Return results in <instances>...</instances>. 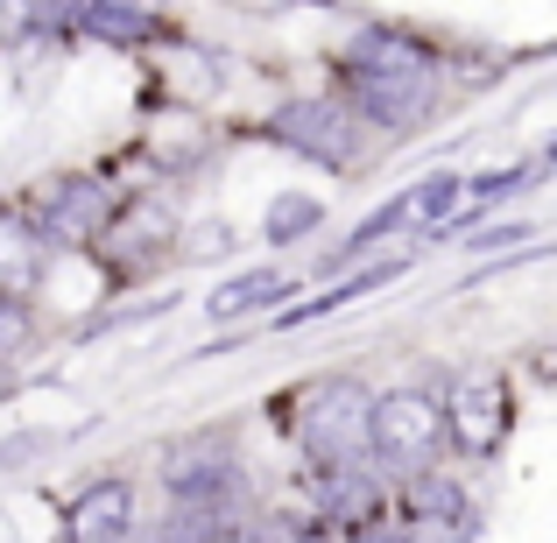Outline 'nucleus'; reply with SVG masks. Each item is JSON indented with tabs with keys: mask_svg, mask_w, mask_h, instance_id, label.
I'll return each instance as SVG.
<instances>
[{
	"mask_svg": "<svg viewBox=\"0 0 557 543\" xmlns=\"http://www.w3.org/2000/svg\"><path fill=\"white\" fill-rule=\"evenodd\" d=\"M437 409H445V445H459L466 459H494L516 431V395H508L502 367H466Z\"/></svg>",
	"mask_w": 557,
	"mask_h": 543,
	"instance_id": "4",
	"label": "nucleus"
},
{
	"mask_svg": "<svg viewBox=\"0 0 557 543\" xmlns=\"http://www.w3.org/2000/svg\"><path fill=\"white\" fill-rule=\"evenodd\" d=\"M325 488H318V508H325V522H360L381 508V480L368 466H339V473H318Z\"/></svg>",
	"mask_w": 557,
	"mask_h": 543,
	"instance_id": "13",
	"label": "nucleus"
},
{
	"mask_svg": "<svg viewBox=\"0 0 557 543\" xmlns=\"http://www.w3.org/2000/svg\"><path fill=\"white\" fill-rule=\"evenodd\" d=\"M437 452H445V409L423 388H388L368 403V466L417 473V466H437Z\"/></svg>",
	"mask_w": 557,
	"mask_h": 543,
	"instance_id": "3",
	"label": "nucleus"
},
{
	"mask_svg": "<svg viewBox=\"0 0 557 543\" xmlns=\"http://www.w3.org/2000/svg\"><path fill=\"white\" fill-rule=\"evenodd\" d=\"M57 8H64V0H0V50H8L14 36H28V28H42Z\"/></svg>",
	"mask_w": 557,
	"mask_h": 543,
	"instance_id": "18",
	"label": "nucleus"
},
{
	"mask_svg": "<svg viewBox=\"0 0 557 543\" xmlns=\"http://www.w3.org/2000/svg\"><path fill=\"white\" fill-rule=\"evenodd\" d=\"M388 275H403V261H395V255H388V261H368V269H354V275H346L339 289H325V297L297 304V311H289V325H311V318H325V311H346V304H360L368 289H381Z\"/></svg>",
	"mask_w": 557,
	"mask_h": 543,
	"instance_id": "15",
	"label": "nucleus"
},
{
	"mask_svg": "<svg viewBox=\"0 0 557 543\" xmlns=\"http://www.w3.org/2000/svg\"><path fill=\"white\" fill-rule=\"evenodd\" d=\"M466 198V177H451V170H437V177H423L417 190H409V219L417 226H437L445 233V219H451V205Z\"/></svg>",
	"mask_w": 557,
	"mask_h": 543,
	"instance_id": "16",
	"label": "nucleus"
},
{
	"mask_svg": "<svg viewBox=\"0 0 557 543\" xmlns=\"http://www.w3.org/2000/svg\"><path fill=\"white\" fill-rule=\"evenodd\" d=\"M36 283H42V233H36V219L0 205V297L22 304Z\"/></svg>",
	"mask_w": 557,
	"mask_h": 543,
	"instance_id": "10",
	"label": "nucleus"
},
{
	"mask_svg": "<svg viewBox=\"0 0 557 543\" xmlns=\"http://www.w3.org/2000/svg\"><path fill=\"white\" fill-rule=\"evenodd\" d=\"M346 543H417V536H409V522H403V516H388V508H374V516L346 522Z\"/></svg>",
	"mask_w": 557,
	"mask_h": 543,
	"instance_id": "19",
	"label": "nucleus"
},
{
	"mask_svg": "<svg viewBox=\"0 0 557 543\" xmlns=\"http://www.w3.org/2000/svg\"><path fill=\"white\" fill-rule=\"evenodd\" d=\"M318 219H325V205L304 198V190H289V198L269 205V240L289 247V240H304V233H318Z\"/></svg>",
	"mask_w": 557,
	"mask_h": 543,
	"instance_id": "17",
	"label": "nucleus"
},
{
	"mask_svg": "<svg viewBox=\"0 0 557 543\" xmlns=\"http://www.w3.org/2000/svg\"><path fill=\"white\" fill-rule=\"evenodd\" d=\"M403 508H409V530L417 522H431V530H445V522H473V502L459 494V480H445L437 466H417L409 473V488H403Z\"/></svg>",
	"mask_w": 557,
	"mask_h": 543,
	"instance_id": "12",
	"label": "nucleus"
},
{
	"mask_svg": "<svg viewBox=\"0 0 557 543\" xmlns=\"http://www.w3.org/2000/svg\"><path fill=\"white\" fill-rule=\"evenodd\" d=\"M261 135L275 141V149L304 156V163H325V170H346L360 156V121L339 107V99H283V107L269 113V127Z\"/></svg>",
	"mask_w": 557,
	"mask_h": 543,
	"instance_id": "5",
	"label": "nucleus"
},
{
	"mask_svg": "<svg viewBox=\"0 0 557 543\" xmlns=\"http://www.w3.org/2000/svg\"><path fill=\"white\" fill-rule=\"evenodd\" d=\"M107 247H113V261H127V269H141V261L156 255V247H170V212H156V198H135L121 219L107 212Z\"/></svg>",
	"mask_w": 557,
	"mask_h": 543,
	"instance_id": "11",
	"label": "nucleus"
},
{
	"mask_svg": "<svg viewBox=\"0 0 557 543\" xmlns=\"http://www.w3.org/2000/svg\"><path fill=\"white\" fill-rule=\"evenodd\" d=\"M368 403L374 388L354 374H332L304 395V417H297V445L318 473H339V466H368Z\"/></svg>",
	"mask_w": 557,
	"mask_h": 543,
	"instance_id": "2",
	"label": "nucleus"
},
{
	"mask_svg": "<svg viewBox=\"0 0 557 543\" xmlns=\"http://www.w3.org/2000/svg\"><path fill=\"white\" fill-rule=\"evenodd\" d=\"M283 297H289V283L275 269H247V275H233V283H219L212 297H205V311H212L219 325H233V318L261 311V304H283Z\"/></svg>",
	"mask_w": 557,
	"mask_h": 543,
	"instance_id": "14",
	"label": "nucleus"
},
{
	"mask_svg": "<svg viewBox=\"0 0 557 543\" xmlns=\"http://www.w3.org/2000/svg\"><path fill=\"white\" fill-rule=\"evenodd\" d=\"M339 85H346V113L374 127H417L437 107V85H445V57L431 42H417L409 28H360L339 57Z\"/></svg>",
	"mask_w": 557,
	"mask_h": 543,
	"instance_id": "1",
	"label": "nucleus"
},
{
	"mask_svg": "<svg viewBox=\"0 0 557 543\" xmlns=\"http://www.w3.org/2000/svg\"><path fill=\"white\" fill-rule=\"evenodd\" d=\"M64 22L78 28V36H92V42L135 50V42L163 36V0H64Z\"/></svg>",
	"mask_w": 557,
	"mask_h": 543,
	"instance_id": "8",
	"label": "nucleus"
},
{
	"mask_svg": "<svg viewBox=\"0 0 557 543\" xmlns=\"http://www.w3.org/2000/svg\"><path fill=\"white\" fill-rule=\"evenodd\" d=\"M163 488L177 494V502H247V473L240 459H233V445L219 437V445H184L163 459Z\"/></svg>",
	"mask_w": 557,
	"mask_h": 543,
	"instance_id": "6",
	"label": "nucleus"
},
{
	"mask_svg": "<svg viewBox=\"0 0 557 543\" xmlns=\"http://www.w3.org/2000/svg\"><path fill=\"white\" fill-rule=\"evenodd\" d=\"M22 346H28V311H22V304H8V297H0V360H14Z\"/></svg>",
	"mask_w": 557,
	"mask_h": 543,
	"instance_id": "20",
	"label": "nucleus"
},
{
	"mask_svg": "<svg viewBox=\"0 0 557 543\" xmlns=\"http://www.w3.org/2000/svg\"><path fill=\"white\" fill-rule=\"evenodd\" d=\"M107 212H113V190L99 177H57L50 198H42L36 233H42V247L50 240H92V233L107 226Z\"/></svg>",
	"mask_w": 557,
	"mask_h": 543,
	"instance_id": "7",
	"label": "nucleus"
},
{
	"mask_svg": "<svg viewBox=\"0 0 557 543\" xmlns=\"http://www.w3.org/2000/svg\"><path fill=\"white\" fill-rule=\"evenodd\" d=\"M127 530H135V488L127 480L85 488L64 516V543H127Z\"/></svg>",
	"mask_w": 557,
	"mask_h": 543,
	"instance_id": "9",
	"label": "nucleus"
}]
</instances>
